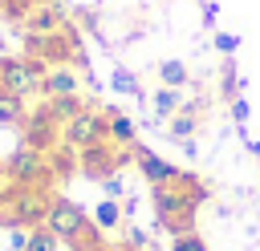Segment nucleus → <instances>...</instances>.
Segmentation results:
<instances>
[{
    "label": "nucleus",
    "instance_id": "obj_21",
    "mask_svg": "<svg viewBox=\"0 0 260 251\" xmlns=\"http://www.w3.org/2000/svg\"><path fill=\"white\" fill-rule=\"evenodd\" d=\"M171 251H207V243L199 231H183V235H171Z\"/></svg>",
    "mask_w": 260,
    "mask_h": 251
},
{
    "label": "nucleus",
    "instance_id": "obj_10",
    "mask_svg": "<svg viewBox=\"0 0 260 251\" xmlns=\"http://www.w3.org/2000/svg\"><path fill=\"white\" fill-rule=\"evenodd\" d=\"M45 105H49V113L65 126V121H73L77 113H85L89 109V101L81 97V93H65V97H45Z\"/></svg>",
    "mask_w": 260,
    "mask_h": 251
},
{
    "label": "nucleus",
    "instance_id": "obj_29",
    "mask_svg": "<svg viewBox=\"0 0 260 251\" xmlns=\"http://www.w3.org/2000/svg\"><path fill=\"white\" fill-rule=\"evenodd\" d=\"M106 251H130V247H126V243H122V247H106Z\"/></svg>",
    "mask_w": 260,
    "mask_h": 251
},
{
    "label": "nucleus",
    "instance_id": "obj_2",
    "mask_svg": "<svg viewBox=\"0 0 260 251\" xmlns=\"http://www.w3.org/2000/svg\"><path fill=\"white\" fill-rule=\"evenodd\" d=\"M4 174L8 182L16 186H53V166H49V154L32 150V146H16L8 158H4Z\"/></svg>",
    "mask_w": 260,
    "mask_h": 251
},
{
    "label": "nucleus",
    "instance_id": "obj_25",
    "mask_svg": "<svg viewBox=\"0 0 260 251\" xmlns=\"http://www.w3.org/2000/svg\"><path fill=\"white\" fill-rule=\"evenodd\" d=\"M28 235H32L28 227H12V235H8V247H12V251H24V247H28Z\"/></svg>",
    "mask_w": 260,
    "mask_h": 251
},
{
    "label": "nucleus",
    "instance_id": "obj_5",
    "mask_svg": "<svg viewBox=\"0 0 260 251\" xmlns=\"http://www.w3.org/2000/svg\"><path fill=\"white\" fill-rule=\"evenodd\" d=\"M20 134H24V146H32V150H41V154H49L53 146H61V121L49 113L45 101H41L37 109H28Z\"/></svg>",
    "mask_w": 260,
    "mask_h": 251
},
{
    "label": "nucleus",
    "instance_id": "obj_1",
    "mask_svg": "<svg viewBox=\"0 0 260 251\" xmlns=\"http://www.w3.org/2000/svg\"><path fill=\"white\" fill-rule=\"evenodd\" d=\"M207 198V186L195 178V174H179L175 182L167 186H150V202H154V219L162 231L171 235H183V231H195V211L199 202Z\"/></svg>",
    "mask_w": 260,
    "mask_h": 251
},
{
    "label": "nucleus",
    "instance_id": "obj_11",
    "mask_svg": "<svg viewBox=\"0 0 260 251\" xmlns=\"http://www.w3.org/2000/svg\"><path fill=\"white\" fill-rule=\"evenodd\" d=\"M106 117H110V142L130 150V146L138 142V126H134V121L122 113V109H106Z\"/></svg>",
    "mask_w": 260,
    "mask_h": 251
},
{
    "label": "nucleus",
    "instance_id": "obj_8",
    "mask_svg": "<svg viewBox=\"0 0 260 251\" xmlns=\"http://www.w3.org/2000/svg\"><path fill=\"white\" fill-rule=\"evenodd\" d=\"M69 24V16H65V8L57 4V0H41L37 8H32V16L24 20V32H61Z\"/></svg>",
    "mask_w": 260,
    "mask_h": 251
},
{
    "label": "nucleus",
    "instance_id": "obj_18",
    "mask_svg": "<svg viewBox=\"0 0 260 251\" xmlns=\"http://www.w3.org/2000/svg\"><path fill=\"white\" fill-rule=\"evenodd\" d=\"M195 126H199V113H187V109H179V113L167 121V130H171V138H175V142L195 138Z\"/></svg>",
    "mask_w": 260,
    "mask_h": 251
},
{
    "label": "nucleus",
    "instance_id": "obj_4",
    "mask_svg": "<svg viewBox=\"0 0 260 251\" xmlns=\"http://www.w3.org/2000/svg\"><path fill=\"white\" fill-rule=\"evenodd\" d=\"M61 142L73 146V150L110 142V117H106V109H93V105H89L85 113H77L73 121H65V126H61Z\"/></svg>",
    "mask_w": 260,
    "mask_h": 251
},
{
    "label": "nucleus",
    "instance_id": "obj_28",
    "mask_svg": "<svg viewBox=\"0 0 260 251\" xmlns=\"http://www.w3.org/2000/svg\"><path fill=\"white\" fill-rule=\"evenodd\" d=\"M0 182H8V174H4V162H0Z\"/></svg>",
    "mask_w": 260,
    "mask_h": 251
},
{
    "label": "nucleus",
    "instance_id": "obj_19",
    "mask_svg": "<svg viewBox=\"0 0 260 251\" xmlns=\"http://www.w3.org/2000/svg\"><path fill=\"white\" fill-rule=\"evenodd\" d=\"M32 8H37V0H0V16L12 24H24L32 16Z\"/></svg>",
    "mask_w": 260,
    "mask_h": 251
},
{
    "label": "nucleus",
    "instance_id": "obj_23",
    "mask_svg": "<svg viewBox=\"0 0 260 251\" xmlns=\"http://www.w3.org/2000/svg\"><path fill=\"white\" fill-rule=\"evenodd\" d=\"M102 190H106V198H126V182L118 178V174H110V178H102Z\"/></svg>",
    "mask_w": 260,
    "mask_h": 251
},
{
    "label": "nucleus",
    "instance_id": "obj_17",
    "mask_svg": "<svg viewBox=\"0 0 260 251\" xmlns=\"http://www.w3.org/2000/svg\"><path fill=\"white\" fill-rule=\"evenodd\" d=\"M158 81H162V85H171V89H183V85L191 81V73H187V65H183V61H175V57H171V61H162V65H158Z\"/></svg>",
    "mask_w": 260,
    "mask_h": 251
},
{
    "label": "nucleus",
    "instance_id": "obj_15",
    "mask_svg": "<svg viewBox=\"0 0 260 251\" xmlns=\"http://www.w3.org/2000/svg\"><path fill=\"white\" fill-rule=\"evenodd\" d=\"M49 166H53V178H69L73 170H77V150L73 146H53L49 150Z\"/></svg>",
    "mask_w": 260,
    "mask_h": 251
},
{
    "label": "nucleus",
    "instance_id": "obj_20",
    "mask_svg": "<svg viewBox=\"0 0 260 251\" xmlns=\"http://www.w3.org/2000/svg\"><path fill=\"white\" fill-rule=\"evenodd\" d=\"M61 247V239L49 231V227H32V235H28V247L24 251H57Z\"/></svg>",
    "mask_w": 260,
    "mask_h": 251
},
{
    "label": "nucleus",
    "instance_id": "obj_12",
    "mask_svg": "<svg viewBox=\"0 0 260 251\" xmlns=\"http://www.w3.org/2000/svg\"><path fill=\"white\" fill-rule=\"evenodd\" d=\"M24 117H28V105H24V97L20 93H8V89H0V126H24Z\"/></svg>",
    "mask_w": 260,
    "mask_h": 251
},
{
    "label": "nucleus",
    "instance_id": "obj_3",
    "mask_svg": "<svg viewBox=\"0 0 260 251\" xmlns=\"http://www.w3.org/2000/svg\"><path fill=\"white\" fill-rule=\"evenodd\" d=\"M134 158V146L126 150V146H114V142H98V146H85V150H77V170L85 174V178H110V174H118V166L122 162H130Z\"/></svg>",
    "mask_w": 260,
    "mask_h": 251
},
{
    "label": "nucleus",
    "instance_id": "obj_7",
    "mask_svg": "<svg viewBox=\"0 0 260 251\" xmlns=\"http://www.w3.org/2000/svg\"><path fill=\"white\" fill-rule=\"evenodd\" d=\"M134 166H138V174L150 182V186H167V182H175L183 170L179 166H171L167 158H158L154 150H146V146H138L134 142Z\"/></svg>",
    "mask_w": 260,
    "mask_h": 251
},
{
    "label": "nucleus",
    "instance_id": "obj_13",
    "mask_svg": "<svg viewBox=\"0 0 260 251\" xmlns=\"http://www.w3.org/2000/svg\"><path fill=\"white\" fill-rule=\"evenodd\" d=\"M122 219H126V211H122V202L118 198H102L98 206H93V223L110 235V231H122Z\"/></svg>",
    "mask_w": 260,
    "mask_h": 251
},
{
    "label": "nucleus",
    "instance_id": "obj_16",
    "mask_svg": "<svg viewBox=\"0 0 260 251\" xmlns=\"http://www.w3.org/2000/svg\"><path fill=\"white\" fill-rule=\"evenodd\" d=\"M183 109V89H171V85H158V93H154V113L158 117H175Z\"/></svg>",
    "mask_w": 260,
    "mask_h": 251
},
{
    "label": "nucleus",
    "instance_id": "obj_22",
    "mask_svg": "<svg viewBox=\"0 0 260 251\" xmlns=\"http://www.w3.org/2000/svg\"><path fill=\"white\" fill-rule=\"evenodd\" d=\"M110 85H114V93H142V89H138V77L126 73V69H114V73H110Z\"/></svg>",
    "mask_w": 260,
    "mask_h": 251
},
{
    "label": "nucleus",
    "instance_id": "obj_6",
    "mask_svg": "<svg viewBox=\"0 0 260 251\" xmlns=\"http://www.w3.org/2000/svg\"><path fill=\"white\" fill-rule=\"evenodd\" d=\"M89 223V215L73 202V198H65V194H53V202H49V215H45V227L61 239V243H69L81 227Z\"/></svg>",
    "mask_w": 260,
    "mask_h": 251
},
{
    "label": "nucleus",
    "instance_id": "obj_26",
    "mask_svg": "<svg viewBox=\"0 0 260 251\" xmlns=\"http://www.w3.org/2000/svg\"><path fill=\"white\" fill-rule=\"evenodd\" d=\"M126 247H130V251H146V235H142L138 227H126Z\"/></svg>",
    "mask_w": 260,
    "mask_h": 251
},
{
    "label": "nucleus",
    "instance_id": "obj_14",
    "mask_svg": "<svg viewBox=\"0 0 260 251\" xmlns=\"http://www.w3.org/2000/svg\"><path fill=\"white\" fill-rule=\"evenodd\" d=\"M69 247H73V251H106L110 243H106V231H102V227L89 219V223H85V227H81V231L69 239Z\"/></svg>",
    "mask_w": 260,
    "mask_h": 251
},
{
    "label": "nucleus",
    "instance_id": "obj_31",
    "mask_svg": "<svg viewBox=\"0 0 260 251\" xmlns=\"http://www.w3.org/2000/svg\"><path fill=\"white\" fill-rule=\"evenodd\" d=\"M8 251H12V247H8Z\"/></svg>",
    "mask_w": 260,
    "mask_h": 251
},
{
    "label": "nucleus",
    "instance_id": "obj_9",
    "mask_svg": "<svg viewBox=\"0 0 260 251\" xmlns=\"http://www.w3.org/2000/svg\"><path fill=\"white\" fill-rule=\"evenodd\" d=\"M37 93H41V97H65V93H81V77H77L69 65H57V69H49V73L41 77Z\"/></svg>",
    "mask_w": 260,
    "mask_h": 251
},
{
    "label": "nucleus",
    "instance_id": "obj_24",
    "mask_svg": "<svg viewBox=\"0 0 260 251\" xmlns=\"http://www.w3.org/2000/svg\"><path fill=\"white\" fill-rule=\"evenodd\" d=\"M215 49H219L223 57H232V53L240 49V36H236V32H215Z\"/></svg>",
    "mask_w": 260,
    "mask_h": 251
},
{
    "label": "nucleus",
    "instance_id": "obj_27",
    "mask_svg": "<svg viewBox=\"0 0 260 251\" xmlns=\"http://www.w3.org/2000/svg\"><path fill=\"white\" fill-rule=\"evenodd\" d=\"M248 113H252V105H248L244 97H236V101H232V117H236V121H248Z\"/></svg>",
    "mask_w": 260,
    "mask_h": 251
},
{
    "label": "nucleus",
    "instance_id": "obj_30",
    "mask_svg": "<svg viewBox=\"0 0 260 251\" xmlns=\"http://www.w3.org/2000/svg\"><path fill=\"white\" fill-rule=\"evenodd\" d=\"M4 49H8V45H4V36H0V53H4Z\"/></svg>",
    "mask_w": 260,
    "mask_h": 251
}]
</instances>
